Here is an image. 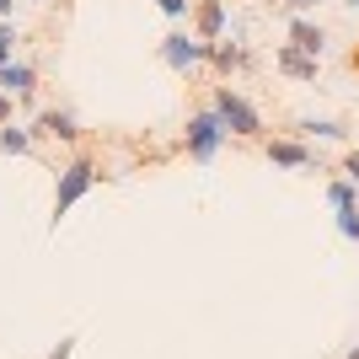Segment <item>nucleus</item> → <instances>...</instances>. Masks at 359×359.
<instances>
[{
    "label": "nucleus",
    "instance_id": "1",
    "mask_svg": "<svg viewBox=\"0 0 359 359\" xmlns=\"http://www.w3.org/2000/svg\"><path fill=\"white\" fill-rule=\"evenodd\" d=\"M97 182H102V166H97V156L75 150L70 161L60 166V182H54V231H60V220L91 194V188H97Z\"/></svg>",
    "mask_w": 359,
    "mask_h": 359
},
{
    "label": "nucleus",
    "instance_id": "2",
    "mask_svg": "<svg viewBox=\"0 0 359 359\" xmlns=\"http://www.w3.org/2000/svg\"><path fill=\"white\" fill-rule=\"evenodd\" d=\"M210 102H215V113H220V123H225V135H231V140H269L263 113H257V107L247 102L236 86H231V81L210 86Z\"/></svg>",
    "mask_w": 359,
    "mask_h": 359
},
{
    "label": "nucleus",
    "instance_id": "3",
    "mask_svg": "<svg viewBox=\"0 0 359 359\" xmlns=\"http://www.w3.org/2000/svg\"><path fill=\"white\" fill-rule=\"evenodd\" d=\"M225 123H220V113H215V102H204V107H194L188 113V129H182V150H188V161L194 166H215L220 161V150H225Z\"/></svg>",
    "mask_w": 359,
    "mask_h": 359
},
{
    "label": "nucleus",
    "instance_id": "4",
    "mask_svg": "<svg viewBox=\"0 0 359 359\" xmlns=\"http://www.w3.org/2000/svg\"><path fill=\"white\" fill-rule=\"evenodd\" d=\"M161 65L177 75H198L204 65H210V43H198L194 27H172L161 38Z\"/></svg>",
    "mask_w": 359,
    "mask_h": 359
},
{
    "label": "nucleus",
    "instance_id": "5",
    "mask_svg": "<svg viewBox=\"0 0 359 359\" xmlns=\"http://www.w3.org/2000/svg\"><path fill=\"white\" fill-rule=\"evenodd\" d=\"M263 156H269L273 166H285V172H322V156L300 135H269L263 140Z\"/></svg>",
    "mask_w": 359,
    "mask_h": 359
},
{
    "label": "nucleus",
    "instance_id": "6",
    "mask_svg": "<svg viewBox=\"0 0 359 359\" xmlns=\"http://www.w3.org/2000/svg\"><path fill=\"white\" fill-rule=\"evenodd\" d=\"M32 140H60V145H81V118L70 107H38L32 113Z\"/></svg>",
    "mask_w": 359,
    "mask_h": 359
},
{
    "label": "nucleus",
    "instance_id": "7",
    "mask_svg": "<svg viewBox=\"0 0 359 359\" xmlns=\"http://www.w3.org/2000/svg\"><path fill=\"white\" fill-rule=\"evenodd\" d=\"M198 43H220L231 32V0H194V16H188Z\"/></svg>",
    "mask_w": 359,
    "mask_h": 359
},
{
    "label": "nucleus",
    "instance_id": "8",
    "mask_svg": "<svg viewBox=\"0 0 359 359\" xmlns=\"http://www.w3.org/2000/svg\"><path fill=\"white\" fill-rule=\"evenodd\" d=\"M285 32H290V43H295L300 54H311V60L327 54V27H322L316 16H285Z\"/></svg>",
    "mask_w": 359,
    "mask_h": 359
},
{
    "label": "nucleus",
    "instance_id": "9",
    "mask_svg": "<svg viewBox=\"0 0 359 359\" xmlns=\"http://www.w3.org/2000/svg\"><path fill=\"white\" fill-rule=\"evenodd\" d=\"M247 65H252V54H247V43H241V38H231V32H225L220 43H210V70L220 75V81H231V75L247 70Z\"/></svg>",
    "mask_w": 359,
    "mask_h": 359
},
{
    "label": "nucleus",
    "instance_id": "10",
    "mask_svg": "<svg viewBox=\"0 0 359 359\" xmlns=\"http://www.w3.org/2000/svg\"><path fill=\"white\" fill-rule=\"evenodd\" d=\"M0 91H11L16 102H32L38 97V65H27V60L0 65Z\"/></svg>",
    "mask_w": 359,
    "mask_h": 359
},
{
    "label": "nucleus",
    "instance_id": "11",
    "mask_svg": "<svg viewBox=\"0 0 359 359\" xmlns=\"http://www.w3.org/2000/svg\"><path fill=\"white\" fill-rule=\"evenodd\" d=\"M316 65H322V60L300 54L295 43H279V48H273V70L290 75V81H300V86H311V81H316Z\"/></svg>",
    "mask_w": 359,
    "mask_h": 359
},
{
    "label": "nucleus",
    "instance_id": "12",
    "mask_svg": "<svg viewBox=\"0 0 359 359\" xmlns=\"http://www.w3.org/2000/svg\"><path fill=\"white\" fill-rule=\"evenodd\" d=\"M300 140H322V145H348V123L338 118H295Z\"/></svg>",
    "mask_w": 359,
    "mask_h": 359
},
{
    "label": "nucleus",
    "instance_id": "13",
    "mask_svg": "<svg viewBox=\"0 0 359 359\" xmlns=\"http://www.w3.org/2000/svg\"><path fill=\"white\" fill-rule=\"evenodd\" d=\"M0 150H6V156H32V150H38V140H32V129L27 123H0Z\"/></svg>",
    "mask_w": 359,
    "mask_h": 359
},
{
    "label": "nucleus",
    "instance_id": "14",
    "mask_svg": "<svg viewBox=\"0 0 359 359\" xmlns=\"http://www.w3.org/2000/svg\"><path fill=\"white\" fill-rule=\"evenodd\" d=\"M348 204H359V182L332 177V182H327V210H348Z\"/></svg>",
    "mask_w": 359,
    "mask_h": 359
},
{
    "label": "nucleus",
    "instance_id": "15",
    "mask_svg": "<svg viewBox=\"0 0 359 359\" xmlns=\"http://www.w3.org/2000/svg\"><path fill=\"white\" fill-rule=\"evenodd\" d=\"M332 225H338V236H344V241H354V247H359V204L332 210Z\"/></svg>",
    "mask_w": 359,
    "mask_h": 359
},
{
    "label": "nucleus",
    "instance_id": "16",
    "mask_svg": "<svg viewBox=\"0 0 359 359\" xmlns=\"http://www.w3.org/2000/svg\"><path fill=\"white\" fill-rule=\"evenodd\" d=\"M16 60V22H0V65Z\"/></svg>",
    "mask_w": 359,
    "mask_h": 359
},
{
    "label": "nucleus",
    "instance_id": "17",
    "mask_svg": "<svg viewBox=\"0 0 359 359\" xmlns=\"http://www.w3.org/2000/svg\"><path fill=\"white\" fill-rule=\"evenodd\" d=\"M156 6H161L172 22H188V16H194V0H156Z\"/></svg>",
    "mask_w": 359,
    "mask_h": 359
},
{
    "label": "nucleus",
    "instance_id": "18",
    "mask_svg": "<svg viewBox=\"0 0 359 359\" xmlns=\"http://www.w3.org/2000/svg\"><path fill=\"white\" fill-rule=\"evenodd\" d=\"M279 11H285V16H311L316 0H279Z\"/></svg>",
    "mask_w": 359,
    "mask_h": 359
},
{
    "label": "nucleus",
    "instance_id": "19",
    "mask_svg": "<svg viewBox=\"0 0 359 359\" xmlns=\"http://www.w3.org/2000/svg\"><path fill=\"white\" fill-rule=\"evenodd\" d=\"M338 172H344L348 182H359V150H348V156H344V166H338Z\"/></svg>",
    "mask_w": 359,
    "mask_h": 359
},
{
    "label": "nucleus",
    "instance_id": "20",
    "mask_svg": "<svg viewBox=\"0 0 359 359\" xmlns=\"http://www.w3.org/2000/svg\"><path fill=\"white\" fill-rule=\"evenodd\" d=\"M70 354H75V338H60V344L48 348V354H43V359H70Z\"/></svg>",
    "mask_w": 359,
    "mask_h": 359
},
{
    "label": "nucleus",
    "instance_id": "21",
    "mask_svg": "<svg viewBox=\"0 0 359 359\" xmlns=\"http://www.w3.org/2000/svg\"><path fill=\"white\" fill-rule=\"evenodd\" d=\"M16 118V97L11 91H0V123H11Z\"/></svg>",
    "mask_w": 359,
    "mask_h": 359
},
{
    "label": "nucleus",
    "instance_id": "22",
    "mask_svg": "<svg viewBox=\"0 0 359 359\" xmlns=\"http://www.w3.org/2000/svg\"><path fill=\"white\" fill-rule=\"evenodd\" d=\"M16 16V0H0V22H11Z\"/></svg>",
    "mask_w": 359,
    "mask_h": 359
},
{
    "label": "nucleus",
    "instance_id": "23",
    "mask_svg": "<svg viewBox=\"0 0 359 359\" xmlns=\"http://www.w3.org/2000/svg\"><path fill=\"white\" fill-rule=\"evenodd\" d=\"M344 359H359V344H354V348H348V354H344Z\"/></svg>",
    "mask_w": 359,
    "mask_h": 359
},
{
    "label": "nucleus",
    "instance_id": "24",
    "mask_svg": "<svg viewBox=\"0 0 359 359\" xmlns=\"http://www.w3.org/2000/svg\"><path fill=\"white\" fill-rule=\"evenodd\" d=\"M38 6H54V0H38Z\"/></svg>",
    "mask_w": 359,
    "mask_h": 359
},
{
    "label": "nucleus",
    "instance_id": "25",
    "mask_svg": "<svg viewBox=\"0 0 359 359\" xmlns=\"http://www.w3.org/2000/svg\"><path fill=\"white\" fill-rule=\"evenodd\" d=\"M348 6H354V11H359V0H348Z\"/></svg>",
    "mask_w": 359,
    "mask_h": 359
},
{
    "label": "nucleus",
    "instance_id": "26",
    "mask_svg": "<svg viewBox=\"0 0 359 359\" xmlns=\"http://www.w3.org/2000/svg\"><path fill=\"white\" fill-rule=\"evenodd\" d=\"M354 65H359V54H354Z\"/></svg>",
    "mask_w": 359,
    "mask_h": 359
}]
</instances>
